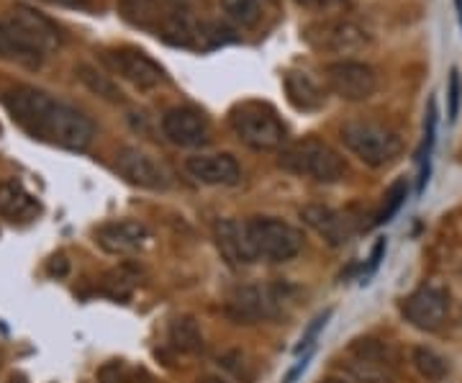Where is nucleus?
Returning a JSON list of instances; mask_svg holds the SVG:
<instances>
[{"label": "nucleus", "instance_id": "f257e3e1", "mask_svg": "<svg viewBox=\"0 0 462 383\" xmlns=\"http://www.w3.org/2000/svg\"><path fill=\"white\" fill-rule=\"evenodd\" d=\"M3 103L18 126L39 142L69 152H83L96 136L90 118L62 100L51 98L44 90L18 85L3 96Z\"/></svg>", "mask_w": 462, "mask_h": 383}, {"label": "nucleus", "instance_id": "f03ea898", "mask_svg": "<svg viewBox=\"0 0 462 383\" xmlns=\"http://www.w3.org/2000/svg\"><path fill=\"white\" fill-rule=\"evenodd\" d=\"M214 234L218 250L231 266L288 263L303 250V234L282 219L252 217L247 221L221 219Z\"/></svg>", "mask_w": 462, "mask_h": 383}, {"label": "nucleus", "instance_id": "7ed1b4c3", "mask_svg": "<svg viewBox=\"0 0 462 383\" xmlns=\"http://www.w3.org/2000/svg\"><path fill=\"white\" fill-rule=\"evenodd\" d=\"M234 136L254 152L281 150L288 139V129L278 111L263 100H242L229 111Z\"/></svg>", "mask_w": 462, "mask_h": 383}, {"label": "nucleus", "instance_id": "20e7f679", "mask_svg": "<svg viewBox=\"0 0 462 383\" xmlns=\"http://www.w3.org/2000/svg\"><path fill=\"white\" fill-rule=\"evenodd\" d=\"M278 165L291 175L311 178L316 183H339L346 175L345 157H339V152L331 150L321 139H303L285 147Z\"/></svg>", "mask_w": 462, "mask_h": 383}, {"label": "nucleus", "instance_id": "39448f33", "mask_svg": "<svg viewBox=\"0 0 462 383\" xmlns=\"http://www.w3.org/2000/svg\"><path fill=\"white\" fill-rule=\"evenodd\" d=\"M339 139L360 163L370 167L391 165L403 150V139L393 129L383 126L378 121H363V118L346 121L339 132Z\"/></svg>", "mask_w": 462, "mask_h": 383}, {"label": "nucleus", "instance_id": "423d86ee", "mask_svg": "<svg viewBox=\"0 0 462 383\" xmlns=\"http://www.w3.org/2000/svg\"><path fill=\"white\" fill-rule=\"evenodd\" d=\"M303 39L309 47L321 54H355L370 44V36L360 23L349 18H327L306 26Z\"/></svg>", "mask_w": 462, "mask_h": 383}, {"label": "nucleus", "instance_id": "0eeeda50", "mask_svg": "<svg viewBox=\"0 0 462 383\" xmlns=\"http://www.w3.org/2000/svg\"><path fill=\"white\" fill-rule=\"evenodd\" d=\"M282 304H285V291L275 285H245L229 296L226 314L236 324H257L263 319L281 317Z\"/></svg>", "mask_w": 462, "mask_h": 383}, {"label": "nucleus", "instance_id": "6e6552de", "mask_svg": "<svg viewBox=\"0 0 462 383\" xmlns=\"http://www.w3.org/2000/svg\"><path fill=\"white\" fill-rule=\"evenodd\" d=\"M327 85L334 96L349 103H360L375 96L378 90V75L375 70L365 62L355 60H342V62H331L327 67Z\"/></svg>", "mask_w": 462, "mask_h": 383}, {"label": "nucleus", "instance_id": "1a4fd4ad", "mask_svg": "<svg viewBox=\"0 0 462 383\" xmlns=\"http://www.w3.org/2000/svg\"><path fill=\"white\" fill-rule=\"evenodd\" d=\"M103 62L111 67V72L124 78L126 83H132L139 90H152L165 83V70L157 65L152 57H147L142 50L134 47H121L103 54Z\"/></svg>", "mask_w": 462, "mask_h": 383}, {"label": "nucleus", "instance_id": "9d476101", "mask_svg": "<svg viewBox=\"0 0 462 383\" xmlns=\"http://www.w3.org/2000/svg\"><path fill=\"white\" fill-rule=\"evenodd\" d=\"M116 170L126 183L147 188V191H167L172 185V175L154 154L139 147H124L116 154Z\"/></svg>", "mask_w": 462, "mask_h": 383}, {"label": "nucleus", "instance_id": "9b49d317", "mask_svg": "<svg viewBox=\"0 0 462 383\" xmlns=\"http://www.w3.org/2000/svg\"><path fill=\"white\" fill-rule=\"evenodd\" d=\"M3 21L11 26V32L16 33L21 42H26L42 57L60 50V32H57V26L51 23L50 18L42 16L39 11H33L29 5H14Z\"/></svg>", "mask_w": 462, "mask_h": 383}, {"label": "nucleus", "instance_id": "f8f14e48", "mask_svg": "<svg viewBox=\"0 0 462 383\" xmlns=\"http://www.w3.org/2000/svg\"><path fill=\"white\" fill-rule=\"evenodd\" d=\"M162 134L175 147L196 150L211 142V124L203 111L193 106H175L162 117Z\"/></svg>", "mask_w": 462, "mask_h": 383}, {"label": "nucleus", "instance_id": "ddd939ff", "mask_svg": "<svg viewBox=\"0 0 462 383\" xmlns=\"http://www.w3.org/2000/svg\"><path fill=\"white\" fill-rule=\"evenodd\" d=\"M403 317L409 324H413L416 330L424 332H434L442 327V322L447 319L449 312V294L439 285H421L416 288L409 299L403 301Z\"/></svg>", "mask_w": 462, "mask_h": 383}, {"label": "nucleus", "instance_id": "4468645a", "mask_svg": "<svg viewBox=\"0 0 462 383\" xmlns=\"http://www.w3.org/2000/svg\"><path fill=\"white\" fill-rule=\"evenodd\" d=\"M147 224L136 221V219H118L108 221L96 232V242L103 252L108 255H132L139 252L149 242Z\"/></svg>", "mask_w": 462, "mask_h": 383}, {"label": "nucleus", "instance_id": "2eb2a0df", "mask_svg": "<svg viewBox=\"0 0 462 383\" xmlns=\"http://www.w3.org/2000/svg\"><path fill=\"white\" fill-rule=\"evenodd\" d=\"M300 219L306 227H311L329 248H342L352 239L355 227H352V219L331 209V206H321V203H311L306 209H300Z\"/></svg>", "mask_w": 462, "mask_h": 383}, {"label": "nucleus", "instance_id": "dca6fc26", "mask_svg": "<svg viewBox=\"0 0 462 383\" xmlns=\"http://www.w3.org/2000/svg\"><path fill=\"white\" fill-rule=\"evenodd\" d=\"M185 173L200 185H236L242 167L231 154H193L185 160Z\"/></svg>", "mask_w": 462, "mask_h": 383}, {"label": "nucleus", "instance_id": "f3484780", "mask_svg": "<svg viewBox=\"0 0 462 383\" xmlns=\"http://www.w3.org/2000/svg\"><path fill=\"white\" fill-rule=\"evenodd\" d=\"M349 368L365 383H383L388 378V360L385 350L375 340H360L349 350Z\"/></svg>", "mask_w": 462, "mask_h": 383}, {"label": "nucleus", "instance_id": "a211bd4d", "mask_svg": "<svg viewBox=\"0 0 462 383\" xmlns=\"http://www.w3.org/2000/svg\"><path fill=\"white\" fill-rule=\"evenodd\" d=\"M285 93L298 111H319L327 103V90L306 70H291L285 75Z\"/></svg>", "mask_w": 462, "mask_h": 383}, {"label": "nucleus", "instance_id": "6ab92c4d", "mask_svg": "<svg viewBox=\"0 0 462 383\" xmlns=\"http://www.w3.org/2000/svg\"><path fill=\"white\" fill-rule=\"evenodd\" d=\"M0 214H5L14 221L33 219L39 214V203L18 181H5V183H0Z\"/></svg>", "mask_w": 462, "mask_h": 383}, {"label": "nucleus", "instance_id": "aec40b11", "mask_svg": "<svg viewBox=\"0 0 462 383\" xmlns=\"http://www.w3.org/2000/svg\"><path fill=\"white\" fill-rule=\"evenodd\" d=\"M0 60H8L26 70H39L44 62V57L33 51L26 42H21L5 21H0Z\"/></svg>", "mask_w": 462, "mask_h": 383}, {"label": "nucleus", "instance_id": "412c9836", "mask_svg": "<svg viewBox=\"0 0 462 383\" xmlns=\"http://www.w3.org/2000/svg\"><path fill=\"white\" fill-rule=\"evenodd\" d=\"M167 342L178 352H199L203 348V332L193 317H178L170 324Z\"/></svg>", "mask_w": 462, "mask_h": 383}, {"label": "nucleus", "instance_id": "4be33fe9", "mask_svg": "<svg viewBox=\"0 0 462 383\" xmlns=\"http://www.w3.org/2000/svg\"><path fill=\"white\" fill-rule=\"evenodd\" d=\"M139 267L132 266V263H126V266L116 267L111 270L108 276H106V281H103V291L111 296V299H129L132 296V291L139 284Z\"/></svg>", "mask_w": 462, "mask_h": 383}, {"label": "nucleus", "instance_id": "5701e85b", "mask_svg": "<svg viewBox=\"0 0 462 383\" xmlns=\"http://www.w3.org/2000/svg\"><path fill=\"white\" fill-rule=\"evenodd\" d=\"M221 8L229 21H234L236 26L242 29H252L260 23L263 18V8H260V0H221Z\"/></svg>", "mask_w": 462, "mask_h": 383}, {"label": "nucleus", "instance_id": "b1692460", "mask_svg": "<svg viewBox=\"0 0 462 383\" xmlns=\"http://www.w3.org/2000/svg\"><path fill=\"white\" fill-rule=\"evenodd\" d=\"M413 366L427 381H442L447 376V370H449L445 358L439 352L430 350V348H416L413 350Z\"/></svg>", "mask_w": 462, "mask_h": 383}, {"label": "nucleus", "instance_id": "393cba45", "mask_svg": "<svg viewBox=\"0 0 462 383\" xmlns=\"http://www.w3.org/2000/svg\"><path fill=\"white\" fill-rule=\"evenodd\" d=\"M80 80H83L93 93H98V96H103V98L108 100H121V93L116 90V85L106 78V75H100V72H96V70H90V67H80Z\"/></svg>", "mask_w": 462, "mask_h": 383}, {"label": "nucleus", "instance_id": "a878e982", "mask_svg": "<svg viewBox=\"0 0 462 383\" xmlns=\"http://www.w3.org/2000/svg\"><path fill=\"white\" fill-rule=\"evenodd\" d=\"M406 181H396V183L388 188V193H385V203H383V211H380L378 217H375V224H385V221H391V219L396 217L398 209L403 206V201H406Z\"/></svg>", "mask_w": 462, "mask_h": 383}, {"label": "nucleus", "instance_id": "bb28decb", "mask_svg": "<svg viewBox=\"0 0 462 383\" xmlns=\"http://www.w3.org/2000/svg\"><path fill=\"white\" fill-rule=\"evenodd\" d=\"M460 96H462L460 72H457V70H452V72H449V88H447V100H449V111H447V117H449V124H455V121H457V114H460Z\"/></svg>", "mask_w": 462, "mask_h": 383}, {"label": "nucleus", "instance_id": "cd10ccee", "mask_svg": "<svg viewBox=\"0 0 462 383\" xmlns=\"http://www.w3.org/2000/svg\"><path fill=\"white\" fill-rule=\"evenodd\" d=\"M129 381V370L121 360H108L98 370V383H126Z\"/></svg>", "mask_w": 462, "mask_h": 383}, {"label": "nucleus", "instance_id": "c85d7f7f", "mask_svg": "<svg viewBox=\"0 0 462 383\" xmlns=\"http://www.w3.org/2000/svg\"><path fill=\"white\" fill-rule=\"evenodd\" d=\"M331 317V312H327V314H321V317H316L314 319V324L306 330V334L300 337V345L296 348V352H303V350H309L311 345H314V340L319 337V332L324 330V324H327V319Z\"/></svg>", "mask_w": 462, "mask_h": 383}, {"label": "nucleus", "instance_id": "c756f323", "mask_svg": "<svg viewBox=\"0 0 462 383\" xmlns=\"http://www.w3.org/2000/svg\"><path fill=\"white\" fill-rule=\"evenodd\" d=\"M67 270H69V263L65 260V255H54L50 263L51 276H57V278H65Z\"/></svg>", "mask_w": 462, "mask_h": 383}, {"label": "nucleus", "instance_id": "7c9ffc66", "mask_svg": "<svg viewBox=\"0 0 462 383\" xmlns=\"http://www.w3.org/2000/svg\"><path fill=\"white\" fill-rule=\"evenodd\" d=\"M300 5H306V8H316V11H324V8H331V5H337V3H342V0H298Z\"/></svg>", "mask_w": 462, "mask_h": 383}, {"label": "nucleus", "instance_id": "2f4dec72", "mask_svg": "<svg viewBox=\"0 0 462 383\" xmlns=\"http://www.w3.org/2000/svg\"><path fill=\"white\" fill-rule=\"evenodd\" d=\"M383 252H385V239H378V245H375V250H373V255H370V273L378 267L380 257H383Z\"/></svg>", "mask_w": 462, "mask_h": 383}, {"label": "nucleus", "instance_id": "473e14b6", "mask_svg": "<svg viewBox=\"0 0 462 383\" xmlns=\"http://www.w3.org/2000/svg\"><path fill=\"white\" fill-rule=\"evenodd\" d=\"M306 366H309V358H303V360H300V363H298V366L293 368L288 376H285V381L282 383H296V378L300 376V373H303V370H306Z\"/></svg>", "mask_w": 462, "mask_h": 383}, {"label": "nucleus", "instance_id": "72a5a7b5", "mask_svg": "<svg viewBox=\"0 0 462 383\" xmlns=\"http://www.w3.org/2000/svg\"><path fill=\"white\" fill-rule=\"evenodd\" d=\"M50 3H57V5H69V8H85L88 0H50Z\"/></svg>", "mask_w": 462, "mask_h": 383}, {"label": "nucleus", "instance_id": "f704fd0d", "mask_svg": "<svg viewBox=\"0 0 462 383\" xmlns=\"http://www.w3.org/2000/svg\"><path fill=\"white\" fill-rule=\"evenodd\" d=\"M455 8H457V18H460V29H462V0H455Z\"/></svg>", "mask_w": 462, "mask_h": 383}, {"label": "nucleus", "instance_id": "c9c22d12", "mask_svg": "<svg viewBox=\"0 0 462 383\" xmlns=\"http://www.w3.org/2000/svg\"><path fill=\"white\" fill-rule=\"evenodd\" d=\"M203 383H226V381H221V378H216V376H208Z\"/></svg>", "mask_w": 462, "mask_h": 383}, {"label": "nucleus", "instance_id": "e433bc0d", "mask_svg": "<svg viewBox=\"0 0 462 383\" xmlns=\"http://www.w3.org/2000/svg\"><path fill=\"white\" fill-rule=\"evenodd\" d=\"M329 383H337V381H329Z\"/></svg>", "mask_w": 462, "mask_h": 383}, {"label": "nucleus", "instance_id": "4c0bfd02", "mask_svg": "<svg viewBox=\"0 0 462 383\" xmlns=\"http://www.w3.org/2000/svg\"><path fill=\"white\" fill-rule=\"evenodd\" d=\"M0 132H3V129H0Z\"/></svg>", "mask_w": 462, "mask_h": 383}]
</instances>
